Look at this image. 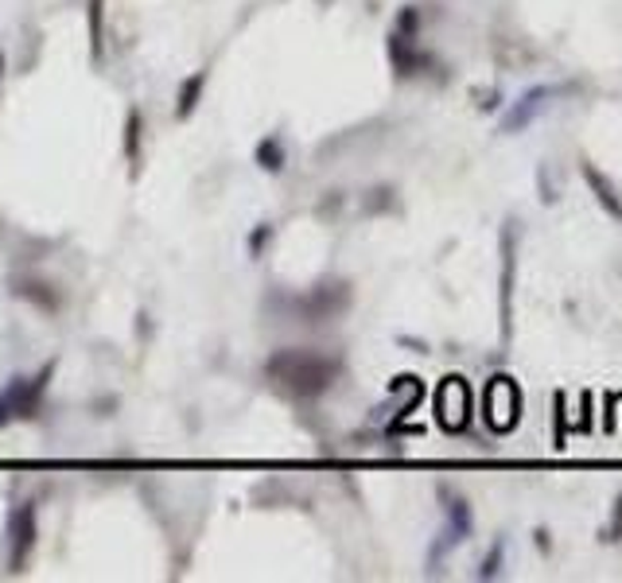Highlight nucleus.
Segmentation results:
<instances>
[{"mask_svg": "<svg viewBox=\"0 0 622 583\" xmlns=\"http://www.w3.org/2000/svg\"><path fill=\"white\" fill-rule=\"evenodd\" d=\"M518 409H521V401H518V389H513V381L510 377H495L487 385V420H490V428L495 432H510L513 424H518Z\"/></svg>", "mask_w": 622, "mask_h": 583, "instance_id": "20e7f679", "label": "nucleus"}, {"mask_svg": "<svg viewBox=\"0 0 622 583\" xmlns=\"http://www.w3.org/2000/svg\"><path fill=\"white\" fill-rule=\"evenodd\" d=\"M513 246H518V230L502 233V249H506V257H502V315H510V292H513V269H518V257H513Z\"/></svg>", "mask_w": 622, "mask_h": 583, "instance_id": "1a4fd4ad", "label": "nucleus"}, {"mask_svg": "<svg viewBox=\"0 0 622 583\" xmlns=\"http://www.w3.org/2000/svg\"><path fill=\"white\" fill-rule=\"evenodd\" d=\"M502 556H506V545H502V540H498V545L490 548V556L482 560V568H479V579H495L498 571H502Z\"/></svg>", "mask_w": 622, "mask_h": 583, "instance_id": "f8f14e48", "label": "nucleus"}, {"mask_svg": "<svg viewBox=\"0 0 622 583\" xmlns=\"http://www.w3.org/2000/svg\"><path fill=\"white\" fill-rule=\"evenodd\" d=\"M436 412L447 432H459L471 420V389L463 377H447L436 393Z\"/></svg>", "mask_w": 622, "mask_h": 583, "instance_id": "7ed1b4c3", "label": "nucleus"}, {"mask_svg": "<svg viewBox=\"0 0 622 583\" xmlns=\"http://www.w3.org/2000/svg\"><path fill=\"white\" fill-rule=\"evenodd\" d=\"M47 381H51V366H43L39 369V377H31V381H12V385L0 393V428H4L8 420H16V417H31L39 405V397H43V389H47Z\"/></svg>", "mask_w": 622, "mask_h": 583, "instance_id": "f03ea898", "label": "nucleus"}, {"mask_svg": "<svg viewBox=\"0 0 622 583\" xmlns=\"http://www.w3.org/2000/svg\"><path fill=\"white\" fill-rule=\"evenodd\" d=\"M556 93V86H533V90H525L518 101H513V109L502 117V133H518V129H525V125L533 121L541 109H544V101H549Z\"/></svg>", "mask_w": 622, "mask_h": 583, "instance_id": "423d86ee", "label": "nucleus"}, {"mask_svg": "<svg viewBox=\"0 0 622 583\" xmlns=\"http://www.w3.org/2000/svg\"><path fill=\"white\" fill-rule=\"evenodd\" d=\"M580 172L587 179V187H592V195H595V203L607 210L615 222H622V190L615 187V179H610L607 172H599V167L592 160H584L580 164Z\"/></svg>", "mask_w": 622, "mask_h": 583, "instance_id": "6e6552de", "label": "nucleus"}, {"mask_svg": "<svg viewBox=\"0 0 622 583\" xmlns=\"http://www.w3.org/2000/svg\"><path fill=\"white\" fill-rule=\"evenodd\" d=\"M257 160H261V167H269V172H281V160H284V156H281V144H276V141H265L261 148H257Z\"/></svg>", "mask_w": 622, "mask_h": 583, "instance_id": "9b49d317", "label": "nucleus"}, {"mask_svg": "<svg viewBox=\"0 0 622 583\" xmlns=\"http://www.w3.org/2000/svg\"><path fill=\"white\" fill-rule=\"evenodd\" d=\"M471 529H475V517H471V502L467 498H452V506H447V529H444V540L432 548V560H439L447 553V548H455L459 540L471 537Z\"/></svg>", "mask_w": 622, "mask_h": 583, "instance_id": "0eeeda50", "label": "nucleus"}, {"mask_svg": "<svg viewBox=\"0 0 622 583\" xmlns=\"http://www.w3.org/2000/svg\"><path fill=\"white\" fill-rule=\"evenodd\" d=\"M207 86V74H195V78L184 82V98H179V117H187L199 105V90Z\"/></svg>", "mask_w": 622, "mask_h": 583, "instance_id": "9d476101", "label": "nucleus"}, {"mask_svg": "<svg viewBox=\"0 0 622 583\" xmlns=\"http://www.w3.org/2000/svg\"><path fill=\"white\" fill-rule=\"evenodd\" d=\"M273 369L284 374V381H292L304 393H319V389H327V381L335 377V366H331L327 358H315V354H284L273 362Z\"/></svg>", "mask_w": 622, "mask_h": 583, "instance_id": "f257e3e1", "label": "nucleus"}, {"mask_svg": "<svg viewBox=\"0 0 622 583\" xmlns=\"http://www.w3.org/2000/svg\"><path fill=\"white\" fill-rule=\"evenodd\" d=\"M0 74H4V55H0Z\"/></svg>", "mask_w": 622, "mask_h": 583, "instance_id": "ddd939ff", "label": "nucleus"}, {"mask_svg": "<svg viewBox=\"0 0 622 583\" xmlns=\"http://www.w3.org/2000/svg\"><path fill=\"white\" fill-rule=\"evenodd\" d=\"M31 540H36V506L24 502L20 514H12V529H8V568L12 571L24 564Z\"/></svg>", "mask_w": 622, "mask_h": 583, "instance_id": "39448f33", "label": "nucleus"}]
</instances>
